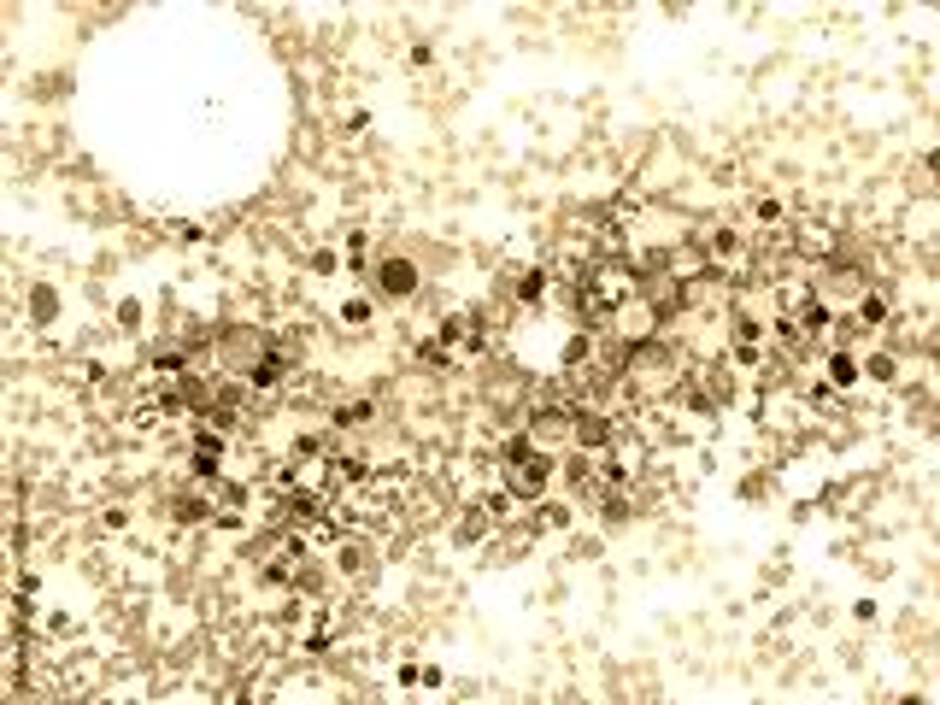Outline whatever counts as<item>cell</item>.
<instances>
[{
  "instance_id": "cell-1",
  "label": "cell",
  "mask_w": 940,
  "mask_h": 705,
  "mask_svg": "<svg viewBox=\"0 0 940 705\" xmlns=\"http://www.w3.org/2000/svg\"><path fill=\"white\" fill-rule=\"evenodd\" d=\"M512 470H517V500H535V494L547 488V476H552V459L523 453V459H512Z\"/></svg>"
},
{
  "instance_id": "cell-2",
  "label": "cell",
  "mask_w": 940,
  "mask_h": 705,
  "mask_svg": "<svg viewBox=\"0 0 940 705\" xmlns=\"http://www.w3.org/2000/svg\"><path fill=\"white\" fill-rule=\"evenodd\" d=\"M382 288H388V294H412V288H417V270L406 265V259H388V265H382Z\"/></svg>"
},
{
  "instance_id": "cell-3",
  "label": "cell",
  "mask_w": 940,
  "mask_h": 705,
  "mask_svg": "<svg viewBox=\"0 0 940 705\" xmlns=\"http://www.w3.org/2000/svg\"><path fill=\"white\" fill-rule=\"evenodd\" d=\"M30 306H35V317H53V306H59V300H53V288H35V294H30Z\"/></svg>"
},
{
  "instance_id": "cell-4",
  "label": "cell",
  "mask_w": 940,
  "mask_h": 705,
  "mask_svg": "<svg viewBox=\"0 0 940 705\" xmlns=\"http://www.w3.org/2000/svg\"><path fill=\"white\" fill-rule=\"evenodd\" d=\"M828 370H835V382H852V376H858V365H852L846 353H835V365H828Z\"/></svg>"
},
{
  "instance_id": "cell-5",
  "label": "cell",
  "mask_w": 940,
  "mask_h": 705,
  "mask_svg": "<svg viewBox=\"0 0 940 705\" xmlns=\"http://www.w3.org/2000/svg\"><path fill=\"white\" fill-rule=\"evenodd\" d=\"M177 517H206V500H194V494H182V500H177Z\"/></svg>"
},
{
  "instance_id": "cell-6",
  "label": "cell",
  "mask_w": 940,
  "mask_h": 705,
  "mask_svg": "<svg viewBox=\"0 0 940 705\" xmlns=\"http://www.w3.org/2000/svg\"><path fill=\"white\" fill-rule=\"evenodd\" d=\"M582 441H588V447H600V441H605V424H593V417H588V424H582Z\"/></svg>"
}]
</instances>
